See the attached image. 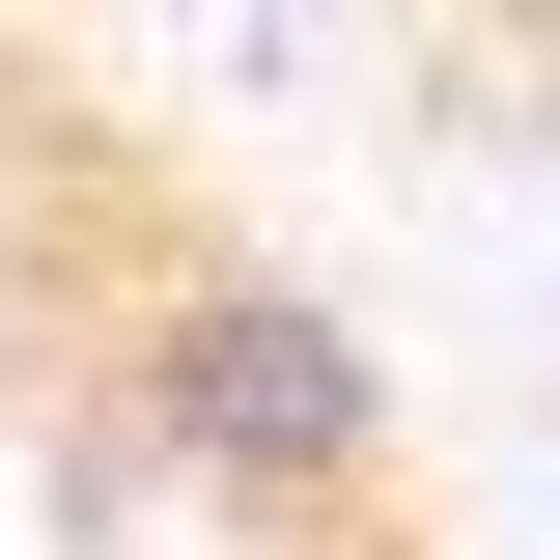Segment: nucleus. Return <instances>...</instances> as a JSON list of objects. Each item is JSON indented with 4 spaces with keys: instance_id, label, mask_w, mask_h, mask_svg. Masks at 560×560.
<instances>
[{
    "instance_id": "nucleus-1",
    "label": "nucleus",
    "mask_w": 560,
    "mask_h": 560,
    "mask_svg": "<svg viewBox=\"0 0 560 560\" xmlns=\"http://www.w3.org/2000/svg\"><path fill=\"white\" fill-rule=\"evenodd\" d=\"M113 364H140V420H168V477H197V504H253V533H393V364H364L308 280L168 253Z\"/></svg>"
}]
</instances>
